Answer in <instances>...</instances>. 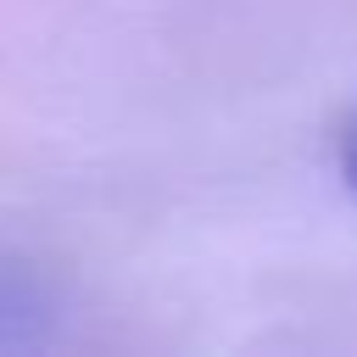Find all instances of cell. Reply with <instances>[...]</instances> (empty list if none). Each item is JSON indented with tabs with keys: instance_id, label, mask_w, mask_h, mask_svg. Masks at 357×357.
Masks as SVG:
<instances>
[{
	"instance_id": "cell-1",
	"label": "cell",
	"mask_w": 357,
	"mask_h": 357,
	"mask_svg": "<svg viewBox=\"0 0 357 357\" xmlns=\"http://www.w3.org/2000/svg\"><path fill=\"white\" fill-rule=\"evenodd\" d=\"M50 290L39 273L17 268V262H0V351L11 346H39L50 335Z\"/></svg>"
},
{
	"instance_id": "cell-2",
	"label": "cell",
	"mask_w": 357,
	"mask_h": 357,
	"mask_svg": "<svg viewBox=\"0 0 357 357\" xmlns=\"http://www.w3.org/2000/svg\"><path fill=\"white\" fill-rule=\"evenodd\" d=\"M335 162H340V178H346V190L357 195V117L340 128V145H335Z\"/></svg>"
}]
</instances>
